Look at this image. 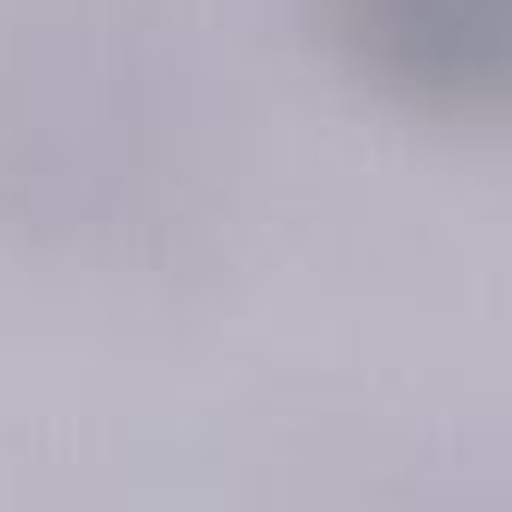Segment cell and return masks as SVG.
I'll return each instance as SVG.
<instances>
[{
	"label": "cell",
	"mask_w": 512,
	"mask_h": 512,
	"mask_svg": "<svg viewBox=\"0 0 512 512\" xmlns=\"http://www.w3.org/2000/svg\"><path fill=\"white\" fill-rule=\"evenodd\" d=\"M338 61L428 121H494L512 79V0H320Z\"/></svg>",
	"instance_id": "cell-1"
}]
</instances>
